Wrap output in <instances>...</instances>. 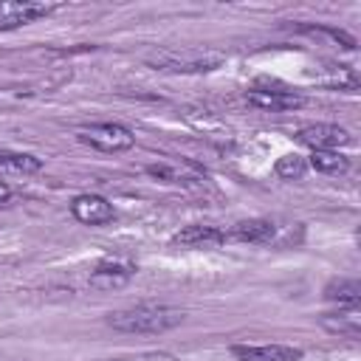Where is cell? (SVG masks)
<instances>
[{
	"instance_id": "6da1fadb",
	"label": "cell",
	"mask_w": 361,
	"mask_h": 361,
	"mask_svg": "<svg viewBox=\"0 0 361 361\" xmlns=\"http://www.w3.org/2000/svg\"><path fill=\"white\" fill-rule=\"evenodd\" d=\"M186 319L183 310L169 305H135L107 316V324L118 333H166Z\"/></svg>"
},
{
	"instance_id": "7a4b0ae2",
	"label": "cell",
	"mask_w": 361,
	"mask_h": 361,
	"mask_svg": "<svg viewBox=\"0 0 361 361\" xmlns=\"http://www.w3.org/2000/svg\"><path fill=\"white\" fill-rule=\"evenodd\" d=\"M223 62V54L214 51H178V48H164L147 56V65L155 71L166 73H206L214 71Z\"/></svg>"
},
{
	"instance_id": "3957f363",
	"label": "cell",
	"mask_w": 361,
	"mask_h": 361,
	"mask_svg": "<svg viewBox=\"0 0 361 361\" xmlns=\"http://www.w3.org/2000/svg\"><path fill=\"white\" fill-rule=\"evenodd\" d=\"M79 141H85V144H90V147H96L102 152H127V149H133L135 135L121 124L104 121V124L82 127L79 130Z\"/></svg>"
},
{
	"instance_id": "277c9868",
	"label": "cell",
	"mask_w": 361,
	"mask_h": 361,
	"mask_svg": "<svg viewBox=\"0 0 361 361\" xmlns=\"http://www.w3.org/2000/svg\"><path fill=\"white\" fill-rule=\"evenodd\" d=\"M56 6L54 3H39V0H6L0 3V31L28 25L39 17H48Z\"/></svg>"
},
{
	"instance_id": "5b68a950",
	"label": "cell",
	"mask_w": 361,
	"mask_h": 361,
	"mask_svg": "<svg viewBox=\"0 0 361 361\" xmlns=\"http://www.w3.org/2000/svg\"><path fill=\"white\" fill-rule=\"evenodd\" d=\"M135 276V262L124 257H107L90 271V285L99 290H116L124 288Z\"/></svg>"
},
{
	"instance_id": "8992f818",
	"label": "cell",
	"mask_w": 361,
	"mask_h": 361,
	"mask_svg": "<svg viewBox=\"0 0 361 361\" xmlns=\"http://www.w3.org/2000/svg\"><path fill=\"white\" fill-rule=\"evenodd\" d=\"M296 138H299V144H305L310 149H338L353 141L350 133L338 124H307L296 133Z\"/></svg>"
},
{
	"instance_id": "52a82bcc",
	"label": "cell",
	"mask_w": 361,
	"mask_h": 361,
	"mask_svg": "<svg viewBox=\"0 0 361 361\" xmlns=\"http://www.w3.org/2000/svg\"><path fill=\"white\" fill-rule=\"evenodd\" d=\"M245 99L259 110H296L305 104V96L290 87H251Z\"/></svg>"
},
{
	"instance_id": "ba28073f",
	"label": "cell",
	"mask_w": 361,
	"mask_h": 361,
	"mask_svg": "<svg viewBox=\"0 0 361 361\" xmlns=\"http://www.w3.org/2000/svg\"><path fill=\"white\" fill-rule=\"evenodd\" d=\"M231 355L240 361H299L305 353L290 344H234Z\"/></svg>"
},
{
	"instance_id": "9c48e42d",
	"label": "cell",
	"mask_w": 361,
	"mask_h": 361,
	"mask_svg": "<svg viewBox=\"0 0 361 361\" xmlns=\"http://www.w3.org/2000/svg\"><path fill=\"white\" fill-rule=\"evenodd\" d=\"M71 214L85 226H104L113 220V203L102 195H79L71 203Z\"/></svg>"
},
{
	"instance_id": "30bf717a",
	"label": "cell",
	"mask_w": 361,
	"mask_h": 361,
	"mask_svg": "<svg viewBox=\"0 0 361 361\" xmlns=\"http://www.w3.org/2000/svg\"><path fill=\"white\" fill-rule=\"evenodd\" d=\"M178 245H189V248H209V245H223L228 237V231L217 228V226H203V223H195V226H186L180 228L175 237H172Z\"/></svg>"
},
{
	"instance_id": "8fae6325",
	"label": "cell",
	"mask_w": 361,
	"mask_h": 361,
	"mask_svg": "<svg viewBox=\"0 0 361 361\" xmlns=\"http://www.w3.org/2000/svg\"><path fill=\"white\" fill-rule=\"evenodd\" d=\"M276 234V226L271 220H259V217H251V220H240L231 226L228 237L240 240V243H257V245H265L271 243Z\"/></svg>"
},
{
	"instance_id": "7c38bea8",
	"label": "cell",
	"mask_w": 361,
	"mask_h": 361,
	"mask_svg": "<svg viewBox=\"0 0 361 361\" xmlns=\"http://www.w3.org/2000/svg\"><path fill=\"white\" fill-rule=\"evenodd\" d=\"M322 327L327 333H336V336L358 338L361 336V313H358V307H344L338 313H324L322 316Z\"/></svg>"
},
{
	"instance_id": "4fadbf2b",
	"label": "cell",
	"mask_w": 361,
	"mask_h": 361,
	"mask_svg": "<svg viewBox=\"0 0 361 361\" xmlns=\"http://www.w3.org/2000/svg\"><path fill=\"white\" fill-rule=\"evenodd\" d=\"M313 79L330 90H355L358 87V73L350 65H324L313 73Z\"/></svg>"
},
{
	"instance_id": "5bb4252c",
	"label": "cell",
	"mask_w": 361,
	"mask_h": 361,
	"mask_svg": "<svg viewBox=\"0 0 361 361\" xmlns=\"http://www.w3.org/2000/svg\"><path fill=\"white\" fill-rule=\"evenodd\" d=\"M324 299L338 302L344 307H358V302H361V282L358 279H333L324 288Z\"/></svg>"
},
{
	"instance_id": "9a60e30c",
	"label": "cell",
	"mask_w": 361,
	"mask_h": 361,
	"mask_svg": "<svg viewBox=\"0 0 361 361\" xmlns=\"http://www.w3.org/2000/svg\"><path fill=\"white\" fill-rule=\"evenodd\" d=\"M307 166H313L316 172H324V175H341L350 169V158H344L338 149H313Z\"/></svg>"
},
{
	"instance_id": "2e32d148",
	"label": "cell",
	"mask_w": 361,
	"mask_h": 361,
	"mask_svg": "<svg viewBox=\"0 0 361 361\" xmlns=\"http://www.w3.org/2000/svg\"><path fill=\"white\" fill-rule=\"evenodd\" d=\"M0 169L31 175V172H39L42 169V161L37 155H28V152H0Z\"/></svg>"
},
{
	"instance_id": "e0dca14e",
	"label": "cell",
	"mask_w": 361,
	"mask_h": 361,
	"mask_svg": "<svg viewBox=\"0 0 361 361\" xmlns=\"http://www.w3.org/2000/svg\"><path fill=\"white\" fill-rule=\"evenodd\" d=\"M274 172L279 175V178H285V180H299L305 172H307V161L302 158V155H282L276 164H274Z\"/></svg>"
},
{
	"instance_id": "ac0fdd59",
	"label": "cell",
	"mask_w": 361,
	"mask_h": 361,
	"mask_svg": "<svg viewBox=\"0 0 361 361\" xmlns=\"http://www.w3.org/2000/svg\"><path fill=\"white\" fill-rule=\"evenodd\" d=\"M141 361H178L172 353H144V355H138Z\"/></svg>"
},
{
	"instance_id": "d6986e66",
	"label": "cell",
	"mask_w": 361,
	"mask_h": 361,
	"mask_svg": "<svg viewBox=\"0 0 361 361\" xmlns=\"http://www.w3.org/2000/svg\"><path fill=\"white\" fill-rule=\"evenodd\" d=\"M8 200H11V189L0 180V206H3V203H8Z\"/></svg>"
},
{
	"instance_id": "ffe728a7",
	"label": "cell",
	"mask_w": 361,
	"mask_h": 361,
	"mask_svg": "<svg viewBox=\"0 0 361 361\" xmlns=\"http://www.w3.org/2000/svg\"><path fill=\"white\" fill-rule=\"evenodd\" d=\"M110 361H141L138 355H133V358H110Z\"/></svg>"
}]
</instances>
